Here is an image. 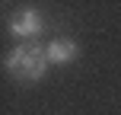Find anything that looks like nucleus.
I'll return each instance as SVG.
<instances>
[{"label": "nucleus", "mask_w": 121, "mask_h": 115, "mask_svg": "<svg viewBox=\"0 0 121 115\" xmlns=\"http://www.w3.org/2000/svg\"><path fill=\"white\" fill-rule=\"evenodd\" d=\"M6 74L16 80H26V83H32V80H42L45 70L51 67L48 61V45L42 42H19L16 48L6 55Z\"/></svg>", "instance_id": "1"}, {"label": "nucleus", "mask_w": 121, "mask_h": 115, "mask_svg": "<svg viewBox=\"0 0 121 115\" xmlns=\"http://www.w3.org/2000/svg\"><path fill=\"white\" fill-rule=\"evenodd\" d=\"M6 29H10V35L22 38V42H35V35L45 29V26H42V16H38L32 6H22V10L10 13V19H6Z\"/></svg>", "instance_id": "2"}, {"label": "nucleus", "mask_w": 121, "mask_h": 115, "mask_svg": "<svg viewBox=\"0 0 121 115\" xmlns=\"http://www.w3.org/2000/svg\"><path fill=\"white\" fill-rule=\"evenodd\" d=\"M80 58V45L73 42V38H54V42H48V61L57 67L70 64V61Z\"/></svg>", "instance_id": "3"}]
</instances>
